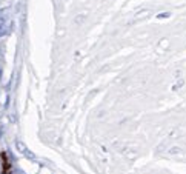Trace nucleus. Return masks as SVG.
<instances>
[{
  "instance_id": "1",
  "label": "nucleus",
  "mask_w": 186,
  "mask_h": 174,
  "mask_svg": "<svg viewBox=\"0 0 186 174\" xmlns=\"http://www.w3.org/2000/svg\"><path fill=\"white\" fill-rule=\"evenodd\" d=\"M0 159H2V171L3 174H11V163H9V159L6 151H2L0 153Z\"/></svg>"
}]
</instances>
